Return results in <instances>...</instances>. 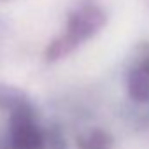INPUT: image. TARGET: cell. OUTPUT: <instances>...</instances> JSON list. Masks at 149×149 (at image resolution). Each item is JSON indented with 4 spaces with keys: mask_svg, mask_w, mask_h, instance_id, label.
Wrapping results in <instances>:
<instances>
[]
</instances>
